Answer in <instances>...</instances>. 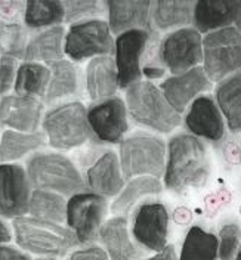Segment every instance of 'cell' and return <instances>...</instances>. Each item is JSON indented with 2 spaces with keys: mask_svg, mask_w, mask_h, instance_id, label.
<instances>
[{
  "mask_svg": "<svg viewBox=\"0 0 241 260\" xmlns=\"http://www.w3.org/2000/svg\"><path fill=\"white\" fill-rule=\"evenodd\" d=\"M212 161L206 144L190 133H179L167 144L164 185L167 189L184 194L188 189L203 188L210 178Z\"/></svg>",
  "mask_w": 241,
  "mask_h": 260,
  "instance_id": "1",
  "label": "cell"
},
{
  "mask_svg": "<svg viewBox=\"0 0 241 260\" xmlns=\"http://www.w3.org/2000/svg\"><path fill=\"white\" fill-rule=\"evenodd\" d=\"M16 244L42 257H63L79 241L70 228L36 217H16L12 220Z\"/></svg>",
  "mask_w": 241,
  "mask_h": 260,
  "instance_id": "2",
  "label": "cell"
},
{
  "mask_svg": "<svg viewBox=\"0 0 241 260\" xmlns=\"http://www.w3.org/2000/svg\"><path fill=\"white\" fill-rule=\"evenodd\" d=\"M126 107L135 123L160 133L173 132L182 121L160 87L151 81H138L126 89Z\"/></svg>",
  "mask_w": 241,
  "mask_h": 260,
  "instance_id": "3",
  "label": "cell"
},
{
  "mask_svg": "<svg viewBox=\"0 0 241 260\" xmlns=\"http://www.w3.org/2000/svg\"><path fill=\"white\" fill-rule=\"evenodd\" d=\"M27 175L32 186L40 191L73 197L86 188L74 162L63 154L43 152L33 155L27 162Z\"/></svg>",
  "mask_w": 241,
  "mask_h": 260,
  "instance_id": "4",
  "label": "cell"
},
{
  "mask_svg": "<svg viewBox=\"0 0 241 260\" xmlns=\"http://www.w3.org/2000/svg\"><path fill=\"white\" fill-rule=\"evenodd\" d=\"M42 126L48 144L55 149L70 151L91 138L87 110L81 102H67L46 113Z\"/></svg>",
  "mask_w": 241,
  "mask_h": 260,
  "instance_id": "5",
  "label": "cell"
},
{
  "mask_svg": "<svg viewBox=\"0 0 241 260\" xmlns=\"http://www.w3.org/2000/svg\"><path fill=\"white\" fill-rule=\"evenodd\" d=\"M120 166L123 178H160L166 170V145L157 136L133 135L120 142Z\"/></svg>",
  "mask_w": 241,
  "mask_h": 260,
  "instance_id": "6",
  "label": "cell"
},
{
  "mask_svg": "<svg viewBox=\"0 0 241 260\" xmlns=\"http://www.w3.org/2000/svg\"><path fill=\"white\" fill-rule=\"evenodd\" d=\"M203 68L210 81L221 83L241 70V32L224 28L203 37Z\"/></svg>",
  "mask_w": 241,
  "mask_h": 260,
  "instance_id": "7",
  "label": "cell"
},
{
  "mask_svg": "<svg viewBox=\"0 0 241 260\" xmlns=\"http://www.w3.org/2000/svg\"><path fill=\"white\" fill-rule=\"evenodd\" d=\"M114 50L113 32L104 19H89L73 24L65 34V55L76 62L89 58L110 56Z\"/></svg>",
  "mask_w": 241,
  "mask_h": 260,
  "instance_id": "8",
  "label": "cell"
},
{
  "mask_svg": "<svg viewBox=\"0 0 241 260\" xmlns=\"http://www.w3.org/2000/svg\"><path fill=\"white\" fill-rule=\"evenodd\" d=\"M108 201L95 192H80L67 201V226L79 244H91L98 238L99 229L105 223Z\"/></svg>",
  "mask_w": 241,
  "mask_h": 260,
  "instance_id": "9",
  "label": "cell"
},
{
  "mask_svg": "<svg viewBox=\"0 0 241 260\" xmlns=\"http://www.w3.org/2000/svg\"><path fill=\"white\" fill-rule=\"evenodd\" d=\"M160 62L173 76L184 74L203 62V39L195 28L184 27L167 34L159 46Z\"/></svg>",
  "mask_w": 241,
  "mask_h": 260,
  "instance_id": "10",
  "label": "cell"
},
{
  "mask_svg": "<svg viewBox=\"0 0 241 260\" xmlns=\"http://www.w3.org/2000/svg\"><path fill=\"white\" fill-rule=\"evenodd\" d=\"M169 211L159 201L141 204L132 219V237L145 250L160 253L167 247Z\"/></svg>",
  "mask_w": 241,
  "mask_h": 260,
  "instance_id": "11",
  "label": "cell"
},
{
  "mask_svg": "<svg viewBox=\"0 0 241 260\" xmlns=\"http://www.w3.org/2000/svg\"><path fill=\"white\" fill-rule=\"evenodd\" d=\"M153 32L146 30H130L115 39V67L118 74V87L128 89L141 81L142 58Z\"/></svg>",
  "mask_w": 241,
  "mask_h": 260,
  "instance_id": "12",
  "label": "cell"
},
{
  "mask_svg": "<svg viewBox=\"0 0 241 260\" xmlns=\"http://www.w3.org/2000/svg\"><path fill=\"white\" fill-rule=\"evenodd\" d=\"M32 183L27 170L18 164H0V216L22 217L28 213Z\"/></svg>",
  "mask_w": 241,
  "mask_h": 260,
  "instance_id": "13",
  "label": "cell"
},
{
  "mask_svg": "<svg viewBox=\"0 0 241 260\" xmlns=\"http://www.w3.org/2000/svg\"><path fill=\"white\" fill-rule=\"evenodd\" d=\"M126 102L118 96L98 102L87 110V121L98 141L118 144L129 129Z\"/></svg>",
  "mask_w": 241,
  "mask_h": 260,
  "instance_id": "14",
  "label": "cell"
},
{
  "mask_svg": "<svg viewBox=\"0 0 241 260\" xmlns=\"http://www.w3.org/2000/svg\"><path fill=\"white\" fill-rule=\"evenodd\" d=\"M210 87L212 81L206 76L203 67L193 68L179 76H172L160 84V90L164 98L179 114L184 113L198 95L210 90Z\"/></svg>",
  "mask_w": 241,
  "mask_h": 260,
  "instance_id": "15",
  "label": "cell"
},
{
  "mask_svg": "<svg viewBox=\"0 0 241 260\" xmlns=\"http://www.w3.org/2000/svg\"><path fill=\"white\" fill-rule=\"evenodd\" d=\"M185 126L191 135L212 142H219L225 136V118L210 95H201L191 104L185 115Z\"/></svg>",
  "mask_w": 241,
  "mask_h": 260,
  "instance_id": "16",
  "label": "cell"
},
{
  "mask_svg": "<svg viewBox=\"0 0 241 260\" xmlns=\"http://www.w3.org/2000/svg\"><path fill=\"white\" fill-rule=\"evenodd\" d=\"M43 113V104L36 98L6 95L0 99V124L22 133H36Z\"/></svg>",
  "mask_w": 241,
  "mask_h": 260,
  "instance_id": "17",
  "label": "cell"
},
{
  "mask_svg": "<svg viewBox=\"0 0 241 260\" xmlns=\"http://www.w3.org/2000/svg\"><path fill=\"white\" fill-rule=\"evenodd\" d=\"M108 25L113 34L130 30H153L151 2H107Z\"/></svg>",
  "mask_w": 241,
  "mask_h": 260,
  "instance_id": "18",
  "label": "cell"
},
{
  "mask_svg": "<svg viewBox=\"0 0 241 260\" xmlns=\"http://www.w3.org/2000/svg\"><path fill=\"white\" fill-rule=\"evenodd\" d=\"M86 185L102 197H115L125 188V178L118 155L113 151L102 154L86 173Z\"/></svg>",
  "mask_w": 241,
  "mask_h": 260,
  "instance_id": "19",
  "label": "cell"
},
{
  "mask_svg": "<svg viewBox=\"0 0 241 260\" xmlns=\"http://www.w3.org/2000/svg\"><path fill=\"white\" fill-rule=\"evenodd\" d=\"M98 238L110 260H138L142 256L130 238L128 219L123 216L107 220L99 229Z\"/></svg>",
  "mask_w": 241,
  "mask_h": 260,
  "instance_id": "20",
  "label": "cell"
},
{
  "mask_svg": "<svg viewBox=\"0 0 241 260\" xmlns=\"http://www.w3.org/2000/svg\"><path fill=\"white\" fill-rule=\"evenodd\" d=\"M118 89V74L115 59L111 56L94 58L86 67V90L95 102L114 98Z\"/></svg>",
  "mask_w": 241,
  "mask_h": 260,
  "instance_id": "21",
  "label": "cell"
},
{
  "mask_svg": "<svg viewBox=\"0 0 241 260\" xmlns=\"http://www.w3.org/2000/svg\"><path fill=\"white\" fill-rule=\"evenodd\" d=\"M238 2H197L194 8V25L200 32L218 31L235 27Z\"/></svg>",
  "mask_w": 241,
  "mask_h": 260,
  "instance_id": "22",
  "label": "cell"
},
{
  "mask_svg": "<svg viewBox=\"0 0 241 260\" xmlns=\"http://www.w3.org/2000/svg\"><path fill=\"white\" fill-rule=\"evenodd\" d=\"M64 27H52L34 36L28 42L24 59L27 62H37L52 67L64 59Z\"/></svg>",
  "mask_w": 241,
  "mask_h": 260,
  "instance_id": "23",
  "label": "cell"
},
{
  "mask_svg": "<svg viewBox=\"0 0 241 260\" xmlns=\"http://www.w3.org/2000/svg\"><path fill=\"white\" fill-rule=\"evenodd\" d=\"M215 101L231 132H241V71L226 77L215 90Z\"/></svg>",
  "mask_w": 241,
  "mask_h": 260,
  "instance_id": "24",
  "label": "cell"
},
{
  "mask_svg": "<svg viewBox=\"0 0 241 260\" xmlns=\"http://www.w3.org/2000/svg\"><path fill=\"white\" fill-rule=\"evenodd\" d=\"M52 79L50 68L37 62H24L18 67L14 89L18 96L45 98Z\"/></svg>",
  "mask_w": 241,
  "mask_h": 260,
  "instance_id": "25",
  "label": "cell"
},
{
  "mask_svg": "<svg viewBox=\"0 0 241 260\" xmlns=\"http://www.w3.org/2000/svg\"><path fill=\"white\" fill-rule=\"evenodd\" d=\"M45 133H22L16 130H6L0 138V162L8 164L30 154L45 145Z\"/></svg>",
  "mask_w": 241,
  "mask_h": 260,
  "instance_id": "26",
  "label": "cell"
},
{
  "mask_svg": "<svg viewBox=\"0 0 241 260\" xmlns=\"http://www.w3.org/2000/svg\"><path fill=\"white\" fill-rule=\"evenodd\" d=\"M194 2H154L151 5L153 24L159 30L184 28L194 19Z\"/></svg>",
  "mask_w": 241,
  "mask_h": 260,
  "instance_id": "27",
  "label": "cell"
},
{
  "mask_svg": "<svg viewBox=\"0 0 241 260\" xmlns=\"http://www.w3.org/2000/svg\"><path fill=\"white\" fill-rule=\"evenodd\" d=\"M219 257V238L201 226L190 228L180 248L179 260H216Z\"/></svg>",
  "mask_w": 241,
  "mask_h": 260,
  "instance_id": "28",
  "label": "cell"
},
{
  "mask_svg": "<svg viewBox=\"0 0 241 260\" xmlns=\"http://www.w3.org/2000/svg\"><path fill=\"white\" fill-rule=\"evenodd\" d=\"M52 79L45 96L46 104H53L63 98L73 96L79 90V74L71 61L63 59L50 67Z\"/></svg>",
  "mask_w": 241,
  "mask_h": 260,
  "instance_id": "29",
  "label": "cell"
},
{
  "mask_svg": "<svg viewBox=\"0 0 241 260\" xmlns=\"http://www.w3.org/2000/svg\"><path fill=\"white\" fill-rule=\"evenodd\" d=\"M163 191V185L157 178L151 176H139V178L130 179L126 188L117 195L111 204V211L115 214H128L129 210L136 204L138 200H141L145 195L160 194Z\"/></svg>",
  "mask_w": 241,
  "mask_h": 260,
  "instance_id": "30",
  "label": "cell"
},
{
  "mask_svg": "<svg viewBox=\"0 0 241 260\" xmlns=\"http://www.w3.org/2000/svg\"><path fill=\"white\" fill-rule=\"evenodd\" d=\"M28 213L32 214V217L61 225L67 220V201L63 195L56 192L34 189Z\"/></svg>",
  "mask_w": 241,
  "mask_h": 260,
  "instance_id": "31",
  "label": "cell"
},
{
  "mask_svg": "<svg viewBox=\"0 0 241 260\" xmlns=\"http://www.w3.org/2000/svg\"><path fill=\"white\" fill-rule=\"evenodd\" d=\"M65 21L63 2H27L24 11V22L28 28L58 27Z\"/></svg>",
  "mask_w": 241,
  "mask_h": 260,
  "instance_id": "32",
  "label": "cell"
},
{
  "mask_svg": "<svg viewBox=\"0 0 241 260\" xmlns=\"http://www.w3.org/2000/svg\"><path fill=\"white\" fill-rule=\"evenodd\" d=\"M27 32L18 22H0V55L24 58L27 50Z\"/></svg>",
  "mask_w": 241,
  "mask_h": 260,
  "instance_id": "33",
  "label": "cell"
},
{
  "mask_svg": "<svg viewBox=\"0 0 241 260\" xmlns=\"http://www.w3.org/2000/svg\"><path fill=\"white\" fill-rule=\"evenodd\" d=\"M219 259L235 260L241 250V228L237 223H225L219 231Z\"/></svg>",
  "mask_w": 241,
  "mask_h": 260,
  "instance_id": "34",
  "label": "cell"
},
{
  "mask_svg": "<svg viewBox=\"0 0 241 260\" xmlns=\"http://www.w3.org/2000/svg\"><path fill=\"white\" fill-rule=\"evenodd\" d=\"M64 8L65 22L77 24L81 21H89L92 16L101 15L107 5L99 2H64Z\"/></svg>",
  "mask_w": 241,
  "mask_h": 260,
  "instance_id": "35",
  "label": "cell"
},
{
  "mask_svg": "<svg viewBox=\"0 0 241 260\" xmlns=\"http://www.w3.org/2000/svg\"><path fill=\"white\" fill-rule=\"evenodd\" d=\"M18 64L15 58L0 55V95L6 93L15 84Z\"/></svg>",
  "mask_w": 241,
  "mask_h": 260,
  "instance_id": "36",
  "label": "cell"
},
{
  "mask_svg": "<svg viewBox=\"0 0 241 260\" xmlns=\"http://www.w3.org/2000/svg\"><path fill=\"white\" fill-rule=\"evenodd\" d=\"M68 260H110L105 250L98 245H89L80 250H76L70 254Z\"/></svg>",
  "mask_w": 241,
  "mask_h": 260,
  "instance_id": "37",
  "label": "cell"
},
{
  "mask_svg": "<svg viewBox=\"0 0 241 260\" xmlns=\"http://www.w3.org/2000/svg\"><path fill=\"white\" fill-rule=\"evenodd\" d=\"M25 11V3L21 2H0V16L5 19L15 18L19 12Z\"/></svg>",
  "mask_w": 241,
  "mask_h": 260,
  "instance_id": "38",
  "label": "cell"
},
{
  "mask_svg": "<svg viewBox=\"0 0 241 260\" xmlns=\"http://www.w3.org/2000/svg\"><path fill=\"white\" fill-rule=\"evenodd\" d=\"M0 260H33L27 253L11 245H0Z\"/></svg>",
  "mask_w": 241,
  "mask_h": 260,
  "instance_id": "39",
  "label": "cell"
},
{
  "mask_svg": "<svg viewBox=\"0 0 241 260\" xmlns=\"http://www.w3.org/2000/svg\"><path fill=\"white\" fill-rule=\"evenodd\" d=\"M145 260H179V257L176 256L175 247H173V245H167L163 251L156 253L154 256H151L149 259Z\"/></svg>",
  "mask_w": 241,
  "mask_h": 260,
  "instance_id": "40",
  "label": "cell"
},
{
  "mask_svg": "<svg viewBox=\"0 0 241 260\" xmlns=\"http://www.w3.org/2000/svg\"><path fill=\"white\" fill-rule=\"evenodd\" d=\"M12 240V234L11 229L8 228V225L2 220L0 217V245H5L6 243H9Z\"/></svg>",
  "mask_w": 241,
  "mask_h": 260,
  "instance_id": "41",
  "label": "cell"
},
{
  "mask_svg": "<svg viewBox=\"0 0 241 260\" xmlns=\"http://www.w3.org/2000/svg\"><path fill=\"white\" fill-rule=\"evenodd\" d=\"M142 74L148 79H159V77H163L164 70L159 68V67H145L142 68Z\"/></svg>",
  "mask_w": 241,
  "mask_h": 260,
  "instance_id": "42",
  "label": "cell"
},
{
  "mask_svg": "<svg viewBox=\"0 0 241 260\" xmlns=\"http://www.w3.org/2000/svg\"><path fill=\"white\" fill-rule=\"evenodd\" d=\"M36 260H59L58 257H39V259Z\"/></svg>",
  "mask_w": 241,
  "mask_h": 260,
  "instance_id": "43",
  "label": "cell"
},
{
  "mask_svg": "<svg viewBox=\"0 0 241 260\" xmlns=\"http://www.w3.org/2000/svg\"><path fill=\"white\" fill-rule=\"evenodd\" d=\"M235 260H241V250H240V253L237 254V257H235Z\"/></svg>",
  "mask_w": 241,
  "mask_h": 260,
  "instance_id": "44",
  "label": "cell"
},
{
  "mask_svg": "<svg viewBox=\"0 0 241 260\" xmlns=\"http://www.w3.org/2000/svg\"><path fill=\"white\" fill-rule=\"evenodd\" d=\"M0 138H2V136H0Z\"/></svg>",
  "mask_w": 241,
  "mask_h": 260,
  "instance_id": "45",
  "label": "cell"
}]
</instances>
